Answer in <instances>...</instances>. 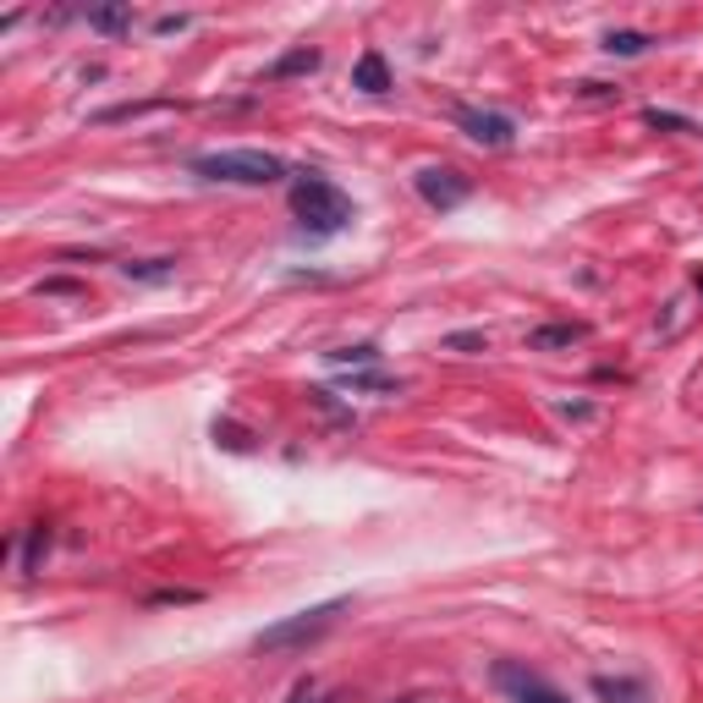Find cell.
Returning a JSON list of instances; mask_svg holds the SVG:
<instances>
[{"mask_svg":"<svg viewBox=\"0 0 703 703\" xmlns=\"http://www.w3.org/2000/svg\"><path fill=\"white\" fill-rule=\"evenodd\" d=\"M292 215H298V237H308V242H325V237H341L347 226H352V198L330 182V177H319V171H303L298 182H292Z\"/></svg>","mask_w":703,"mask_h":703,"instance_id":"cell-1","label":"cell"},{"mask_svg":"<svg viewBox=\"0 0 703 703\" xmlns=\"http://www.w3.org/2000/svg\"><path fill=\"white\" fill-rule=\"evenodd\" d=\"M187 171L198 182H226V187H275L287 182V160L269 155V149H215L187 160Z\"/></svg>","mask_w":703,"mask_h":703,"instance_id":"cell-2","label":"cell"},{"mask_svg":"<svg viewBox=\"0 0 703 703\" xmlns=\"http://www.w3.org/2000/svg\"><path fill=\"white\" fill-rule=\"evenodd\" d=\"M341 616H347V599H325V605H314V610H298V616H287V621L264 627V632L253 638V649H258V654H287V649H303V643L325 638V632H330Z\"/></svg>","mask_w":703,"mask_h":703,"instance_id":"cell-3","label":"cell"},{"mask_svg":"<svg viewBox=\"0 0 703 703\" xmlns=\"http://www.w3.org/2000/svg\"><path fill=\"white\" fill-rule=\"evenodd\" d=\"M412 193L424 198L429 209L451 215V209H462V204L473 198V182H468L457 166H424V171H412Z\"/></svg>","mask_w":703,"mask_h":703,"instance_id":"cell-4","label":"cell"},{"mask_svg":"<svg viewBox=\"0 0 703 703\" xmlns=\"http://www.w3.org/2000/svg\"><path fill=\"white\" fill-rule=\"evenodd\" d=\"M457 126L473 137L478 149H511L517 144V121L500 110H478V105H457Z\"/></svg>","mask_w":703,"mask_h":703,"instance_id":"cell-5","label":"cell"},{"mask_svg":"<svg viewBox=\"0 0 703 703\" xmlns=\"http://www.w3.org/2000/svg\"><path fill=\"white\" fill-rule=\"evenodd\" d=\"M495 681H500L517 703H572L560 687H549L544 676H533L528 665H511V659H500V665H495Z\"/></svg>","mask_w":703,"mask_h":703,"instance_id":"cell-6","label":"cell"},{"mask_svg":"<svg viewBox=\"0 0 703 703\" xmlns=\"http://www.w3.org/2000/svg\"><path fill=\"white\" fill-rule=\"evenodd\" d=\"M578 341H589V325H578V319H555V325L528 330V352H560V347H578Z\"/></svg>","mask_w":703,"mask_h":703,"instance_id":"cell-7","label":"cell"},{"mask_svg":"<svg viewBox=\"0 0 703 703\" xmlns=\"http://www.w3.org/2000/svg\"><path fill=\"white\" fill-rule=\"evenodd\" d=\"M319 50L314 45H298V50H287V56H280L269 72H264V83H287V77H308V72H319Z\"/></svg>","mask_w":703,"mask_h":703,"instance_id":"cell-8","label":"cell"},{"mask_svg":"<svg viewBox=\"0 0 703 703\" xmlns=\"http://www.w3.org/2000/svg\"><path fill=\"white\" fill-rule=\"evenodd\" d=\"M352 88H363V94H390L396 83H390V66H385V56L379 50H363L357 56V66H352Z\"/></svg>","mask_w":703,"mask_h":703,"instance_id":"cell-9","label":"cell"},{"mask_svg":"<svg viewBox=\"0 0 703 703\" xmlns=\"http://www.w3.org/2000/svg\"><path fill=\"white\" fill-rule=\"evenodd\" d=\"M121 275L126 280H144V287H166V280L177 275V258H126Z\"/></svg>","mask_w":703,"mask_h":703,"instance_id":"cell-10","label":"cell"},{"mask_svg":"<svg viewBox=\"0 0 703 703\" xmlns=\"http://www.w3.org/2000/svg\"><path fill=\"white\" fill-rule=\"evenodd\" d=\"M654 39L649 34H638V28H610L605 34V56H643Z\"/></svg>","mask_w":703,"mask_h":703,"instance_id":"cell-11","label":"cell"},{"mask_svg":"<svg viewBox=\"0 0 703 703\" xmlns=\"http://www.w3.org/2000/svg\"><path fill=\"white\" fill-rule=\"evenodd\" d=\"M594 692H599L605 703H649L643 681H610V676H599V681H594Z\"/></svg>","mask_w":703,"mask_h":703,"instance_id":"cell-12","label":"cell"},{"mask_svg":"<svg viewBox=\"0 0 703 703\" xmlns=\"http://www.w3.org/2000/svg\"><path fill=\"white\" fill-rule=\"evenodd\" d=\"M88 17V28H99V34H126L132 28V7H99V12H83Z\"/></svg>","mask_w":703,"mask_h":703,"instance_id":"cell-13","label":"cell"},{"mask_svg":"<svg viewBox=\"0 0 703 703\" xmlns=\"http://www.w3.org/2000/svg\"><path fill=\"white\" fill-rule=\"evenodd\" d=\"M336 368H368V363H379V347L374 341H363V347H336V352H325Z\"/></svg>","mask_w":703,"mask_h":703,"instance_id":"cell-14","label":"cell"},{"mask_svg":"<svg viewBox=\"0 0 703 703\" xmlns=\"http://www.w3.org/2000/svg\"><path fill=\"white\" fill-rule=\"evenodd\" d=\"M45 549H50V528L39 522V528H28V544H23V572H39Z\"/></svg>","mask_w":703,"mask_h":703,"instance_id":"cell-15","label":"cell"},{"mask_svg":"<svg viewBox=\"0 0 703 703\" xmlns=\"http://www.w3.org/2000/svg\"><path fill=\"white\" fill-rule=\"evenodd\" d=\"M643 121H649V126H676V132H698V126H692L687 116H670V110H643Z\"/></svg>","mask_w":703,"mask_h":703,"instance_id":"cell-16","label":"cell"},{"mask_svg":"<svg viewBox=\"0 0 703 703\" xmlns=\"http://www.w3.org/2000/svg\"><path fill=\"white\" fill-rule=\"evenodd\" d=\"M352 390H401V379H379V374H352Z\"/></svg>","mask_w":703,"mask_h":703,"instance_id":"cell-17","label":"cell"},{"mask_svg":"<svg viewBox=\"0 0 703 703\" xmlns=\"http://www.w3.org/2000/svg\"><path fill=\"white\" fill-rule=\"evenodd\" d=\"M149 605H198L193 589H166V594H149Z\"/></svg>","mask_w":703,"mask_h":703,"instance_id":"cell-18","label":"cell"},{"mask_svg":"<svg viewBox=\"0 0 703 703\" xmlns=\"http://www.w3.org/2000/svg\"><path fill=\"white\" fill-rule=\"evenodd\" d=\"M39 292H50V298H77L83 287H77V280H45V287Z\"/></svg>","mask_w":703,"mask_h":703,"instance_id":"cell-19","label":"cell"},{"mask_svg":"<svg viewBox=\"0 0 703 703\" xmlns=\"http://www.w3.org/2000/svg\"><path fill=\"white\" fill-rule=\"evenodd\" d=\"M287 703H319V692H314V687H308V681H298V687H292V698H287Z\"/></svg>","mask_w":703,"mask_h":703,"instance_id":"cell-20","label":"cell"},{"mask_svg":"<svg viewBox=\"0 0 703 703\" xmlns=\"http://www.w3.org/2000/svg\"><path fill=\"white\" fill-rule=\"evenodd\" d=\"M182 28H187V17H160L155 23V34H182Z\"/></svg>","mask_w":703,"mask_h":703,"instance_id":"cell-21","label":"cell"}]
</instances>
